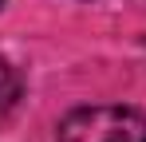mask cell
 Listing matches in <instances>:
<instances>
[{"label":"cell","mask_w":146,"mask_h":142,"mask_svg":"<svg viewBox=\"0 0 146 142\" xmlns=\"http://www.w3.org/2000/svg\"><path fill=\"white\" fill-rule=\"evenodd\" d=\"M59 142H146V118L130 107H83L59 122Z\"/></svg>","instance_id":"1"},{"label":"cell","mask_w":146,"mask_h":142,"mask_svg":"<svg viewBox=\"0 0 146 142\" xmlns=\"http://www.w3.org/2000/svg\"><path fill=\"white\" fill-rule=\"evenodd\" d=\"M16 99H20V79H16V71L0 59V115H4V111H12V107H16Z\"/></svg>","instance_id":"2"}]
</instances>
